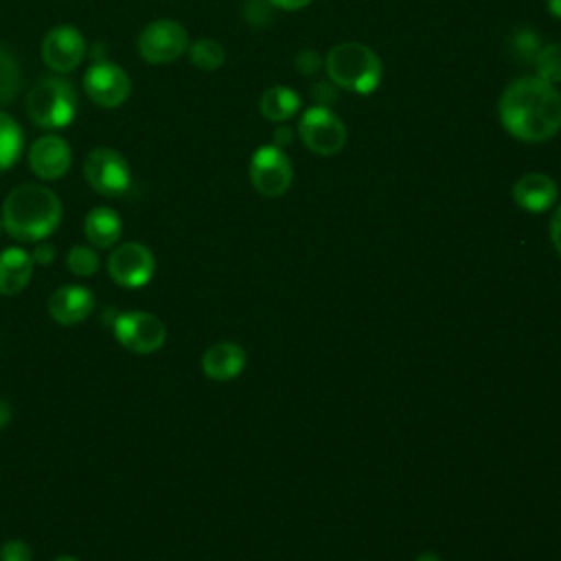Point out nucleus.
<instances>
[{
	"label": "nucleus",
	"instance_id": "obj_1",
	"mask_svg": "<svg viewBox=\"0 0 561 561\" xmlns=\"http://www.w3.org/2000/svg\"><path fill=\"white\" fill-rule=\"evenodd\" d=\"M497 114L513 138L546 142L561 129V92L539 77H519L504 88Z\"/></svg>",
	"mask_w": 561,
	"mask_h": 561
},
{
	"label": "nucleus",
	"instance_id": "obj_2",
	"mask_svg": "<svg viewBox=\"0 0 561 561\" xmlns=\"http://www.w3.org/2000/svg\"><path fill=\"white\" fill-rule=\"evenodd\" d=\"M61 221L59 197L42 184L15 186L2 204V228L18 241H44Z\"/></svg>",
	"mask_w": 561,
	"mask_h": 561
},
{
	"label": "nucleus",
	"instance_id": "obj_3",
	"mask_svg": "<svg viewBox=\"0 0 561 561\" xmlns=\"http://www.w3.org/2000/svg\"><path fill=\"white\" fill-rule=\"evenodd\" d=\"M329 81L355 94H370L381 83V59L373 48L359 42H342L324 59Z\"/></svg>",
	"mask_w": 561,
	"mask_h": 561
},
{
	"label": "nucleus",
	"instance_id": "obj_4",
	"mask_svg": "<svg viewBox=\"0 0 561 561\" xmlns=\"http://www.w3.org/2000/svg\"><path fill=\"white\" fill-rule=\"evenodd\" d=\"M28 118L44 129H61L75 121L77 92L59 77H42L26 96Z\"/></svg>",
	"mask_w": 561,
	"mask_h": 561
},
{
	"label": "nucleus",
	"instance_id": "obj_5",
	"mask_svg": "<svg viewBox=\"0 0 561 561\" xmlns=\"http://www.w3.org/2000/svg\"><path fill=\"white\" fill-rule=\"evenodd\" d=\"M110 324H112L116 342L138 355L156 353L158 348H162V344L167 340L164 322L149 311L114 313Z\"/></svg>",
	"mask_w": 561,
	"mask_h": 561
},
{
	"label": "nucleus",
	"instance_id": "obj_6",
	"mask_svg": "<svg viewBox=\"0 0 561 561\" xmlns=\"http://www.w3.org/2000/svg\"><path fill=\"white\" fill-rule=\"evenodd\" d=\"M298 136L309 151L318 156H335L346 145V125L331 107L313 105L302 112Z\"/></svg>",
	"mask_w": 561,
	"mask_h": 561
},
{
	"label": "nucleus",
	"instance_id": "obj_7",
	"mask_svg": "<svg viewBox=\"0 0 561 561\" xmlns=\"http://www.w3.org/2000/svg\"><path fill=\"white\" fill-rule=\"evenodd\" d=\"M85 182L105 197H118L131 186V171L123 153L112 147H96L83 160Z\"/></svg>",
	"mask_w": 561,
	"mask_h": 561
},
{
	"label": "nucleus",
	"instance_id": "obj_8",
	"mask_svg": "<svg viewBox=\"0 0 561 561\" xmlns=\"http://www.w3.org/2000/svg\"><path fill=\"white\" fill-rule=\"evenodd\" d=\"M250 182L263 197H280L294 180V167L276 145L259 147L250 158Z\"/></svg>",
	"mask_w": 561,
	"mask_h": 561
},
{
	"label": "nucleus",
	"instance_id": "obj_9",
	"mask_svg": "<svg viewBox=\"0 0 561 561\" xmlns=\"http://www.w3.org/2000/svg\"><path fill=\"white\" fill-rule=\"evenodd\" d=\"M188 48V33L175 20H153L138 35V55L149 64H169Z\"/></svg>",
	"mask_w": 561,
	"mask_h": 561
},
{
	"label": "nucleus",
	"instance_id": "obj_10",
	"mask_svg": "<svg viewBox=\"0 0 561 561\" xmlns=\"http://www.w3.org/2000/svg\"><path fill=\"white\" fill-rule=\"evenodd\" d=\"M107 272L116 285L136 289L151 280L156 272V259L147 245L138 241H125L112 250L107 259Z\"/></svg>",
	"mask_w": 561,
	"mask_h": 561
},
{
	"label": "nucleus",
	"instance_id": "obj_11",
	"mask_svg": "<svg viewBox=\"0 0 561 561\" xmlns=\"http://www.w3.org/2000/svg\"><path fill=\"white\" fill-rule=\"evenodd\" d=\"M83 90L96 105L112 110L127 101L131 81L121 66L112 61H96L83 75Z\"/></svg>",
	"mask_w": 561,
	"mask_h": 561
},
{
	"label": "nucleus",
	"instance_id": "obj_12",
	"mask_svg": "<svg viewBox=\"0 0 561 561\" xmlns=\"http://www.w3.org/2000/svg\"><path fill=\"white\" fill-rule=\"evenodd\" d=\"M83 55H85V39L79 33V28L70 24L50 28L42 42L44 64L55 72L75 70L81 64Z\"/></svg>",
	"mask_w": 561,
	"mask_h": 561
},
{
	"label": "nucleus",
	"instance_id": "obj_13",
	"mask_svg": "<svg viewBox=\"0 0 561 561\" xmlns=\"http://www.w3.org/2000/svg\"><path fill=\"white\" fill-rule=\"evenodd\" d=\"M72 162L70 145L55 134L37 138L28 149V167L42 180H59L66 175Z\"/></svg>",
	"mask_w": 561,
	"mask_h": 561
},
{
	"label": "nucleus",
	"instance_id": "obj_14",
	"mask_svg": "<svg viewBox=\"0 0 561 561\" xmlns=\"http://www.w3.org/2000/svg\"><path fill=\"white\" fill-rule=\"evenodd\" d=\"M94 309V296L83 285H61L48 298V313L61 327L83 322Z\"/></svg>",
	"mask_w": 561,
	"mask_h": 561
},
{
	"label": "nucleus",
	"instance_id": "obj_15",
	"mask_svg": "<svg viewBox=\"0 0 561 561\" xmlns=\"http://www.w3.org/2000/svg\"><path fill=\"white\" fill-rule=\"evenodd\" d=\"M245 368V351L237 342H215L202 355V370L213 381H230Z\"/></svg>",
	"mask_w": 561,
	"mask_h": 561
},
{
	"label": "nucleus",
	"instance_id": "obj_16",
	"mask_svg": "<svg viewBox=\"0 0 561 561\" xmlns=\"http://www.w3.org/2000/svg\"><path fill=\"white\" fill-rule=\"evenodd\" d=\"M513 202L528 213H543L557 199V182L546 173H526L513 184Z\"/></svg>",
	"mask_w": 561,
	"mask_h": 561
},
{
	"label": "nucleus",
	"instance_id": "obj_17",
	"mask_svg": "<svg viewBox=\"0 0 561 561\" xmlns=\"http://www.w3.org/2000/svg\"><path fill=\"white\" fill-rule=\"evenodd\" d=\"M33 256L22 248H4L0 252V294L15 296L26 289L33 276Z\"/></svg>",
	"mask_w": 561,
	"mask_h": 561
},
{
	"label": "nucleus",
	"instance_id": "obj_18",
	"mask_svg": "<svg viewBox=\"0 0 561 561\" xmlns=\"http://www.w3.org/2000/svg\"><path fill=\"white\" fill-rule=\"evenodd\" d=\"M123 232V221L118 213L110 206L92 208L83 219V234L94 248H112L118 243Z\"/></svg>",
	"mask_w": 561,
	"mask_h": 561
},
{
	"label": "nucleus",
	"instance_id": "obj_19",
	"mask_svg": "<svg viewBox=\"0 0 561 561\" xmlns=\"http://www.w3.org/2000/svg\"><path fill=\"white\" fill-rule=\"evenodd\" d=\"M261 114L272 123H285L300 110V94L287 85H272L261 96Z\"/></svg>",
	"mask_w": 561,
	"mask_h": 561
},
{
	"label": "nucleus",
	"instance_id": "obj_20",
	"mask_svg": "<svg viewBox=\"0 0 561 561\" xmlns=\"http://www.w3.org/2000/svg\"><path fill=\"white\" fill-rule=\"evenodd\" d=\"M22 138L20 125L7 112H0V173L11 169L20 158L24 145Z\"/></svg>",
	"mask_w": 561,
	"mask_h": 561
},
{
	"label": "nucleus",
	"instance_id": "obj_21",
	"mask_svg": "<svg viewBox=\"0 0 561 561\" xmlns=\"http://www.w3.org/2000/svg\"><path fill=\"white\" fill-rule=\"evenodd\" d=\"M186 53L191 64L204 72H213L226 61L224 46L213 37H197L193 44H188Z\"/></svg>",
	"mask_w": 561,
	"mask_h": 561
},
{
	"label": "nucleus",
	"instance_id": "obj_22",
	"mask_svg": "<svg viewBox=\"0 0 561 561\" xmlns=\"http://www.w3.org/2000/svg\"><path fill=\"white\" fill-rule=\"evenodd\" d=\"M535 77L548 83H561V44H543L533 59Z\"/></svg>",
	"mask_w": 561,
	"mask_h": 561
},
{
	"label": "nucleus",
	"instance_id": "obj_23",
	"mask_svg": "<svg viewBox=\"0 0 561 561\" xmlns=\"http://www.w3.org/2000/svg\"><path fill=\"white\" fill-rule=\"evenodd\" d=\"M22 85V72L15 61V57L0 48V103L13 101V96L20 92Z\"/></svg>",
	"mask_w": 561,
	"mask_h": 561
},
{
	"label": "nucleus",
	"instance_id": "obj_24",
	"mask_svg": "<svg viewBox=\"0 0 561 561\" xmlns=\"http://www.w3.org/2000/svg\"><path fill=\"white\" fill-rule=\"evenodd\" d=\"M66 263L77 276H92L99 272V254L90 245H72L66 254Z\"/></svg>",
	"mask_w": 561,
	"mask_h": 561
},
{
	"label": "nucleus",
	"instance_id": "obj_25",
	"mask_svg": "<svg viewBox=\"0 0 561 561\" xmlns=\"http://www.w3.org/2000/svg\"><path fill=\"white\" fill-rule=\"evenodd\" d=\"M541 46H543L541 44V35L537 31H533V28H519L511 37V50L522 61H530L533 64V59H535V55L539 53Z\"/></svg>",
	"mask_w": 561,
	"mask_h": 561
},
{
	"label": "nucleus",
	"instance_id": "obj_26",
	"mask_svg": "<svg viewBox=\"0 0 561 561\" xmlns=\"http://www.w3.org/2000/svg\"><path fill=\"white\" fill-rule=\"evenodd\" d=\"M0 561H33V550L22 539H9L0 548Z\"/></svg>",
	"mask_w": 561,
	"mask_h": 561
},
{
	"label": "nucleus",
	"instance_id": "obj_27",
	"mask_svg": "<svg viewBox=\"0 0 561 561\" xmlns=\"http://www.w3.org/2000/svg\"><path fill=\"white\" fill-rule=\"evenodd\" d=\"M294 66H296V70H298L300 75H313V72L320 70L322 57H320L313 48H305V50H300V53L296 55Z\"/></svg>",
	"mask_w": 561,
	"mask_h": 561
},
{
	"label": "nucleus",
	"instance_id": "obj_28",
	"mask_svg": "<svg viewBox=\"0 0 561 561\" xmlns=\"http://www.w3.org/2000/svg\"><path fill=\"white\" fill-rule=\"evenodd\" d=\"M335 88H337V85H335V83H331V81H318V83H313V88H311V96H313L316 105L329 107L331 103H335V99H337Z\"/></svg>",
	"mask_w": 561,
	"mask_h": 561
},
{
	"label": "nucleus",
	"instance_id": "obj_29",
	"mask_svg": "<svg viewBox=\"0 0 561 561\" xmlns=\"http://www.w3.org/2000/svg\"><path fill=\"white\" fill-rule=\"evenodd\" d=\"M31 256H33V263L37 265H50L55 261V248L46 241H37Z\"/></svg>",
	"mask_w": 561,
	"mask_h": 561
},
{
	"label": "nucleus",
	"instance_id": "obj_30",
	"mask_svg": "<svg viewBox=\"0 0 561 561\" xmlns=\"http://www.w3.org/2000/svg\"><path fill=\"white\" fill-rule=\"evenodd\" d=\"M550 239H552L554 250L561 254V204L557 206V210L550 219Z\"/></svg>",
	"mask_w": 561,
	"mask_h": 561
},
{
	"label": "nucleus",
	"instance_id": "obj_31",
	"mask_svg": "<svg viewBox=\"0 0 561 561\" xmlns=\"http://www.w3.org/2000/svg\"><path fill=\"white\" fill-rule=\"evenodd\" d=\"M291 138H294V131H291L289 125H285V123H280V125L274 129V145H276V147L289 145Z\"/></svg>",
	"mask_w": 561,
	"mask_h": 561
},
{
	"label": "nucleus",
	"instance_id": "obj_32",
	"mask_svg": "<svg viewBox=\"0 0 561 561\" xmlns=\"http://www.w3.org/2000/svg\"><path fill=\"white\" fill-rule=\"evenodd\" d=\"M272 7L283 9V11H298L302 7H307L311 0H267Z\"/></svg>",
	"mask_w": 561,
	"mask_h": 561
},
{
	"label": "nucleus",
	"instance_id": "obj_33",
	"mask_svg": "<svg viewBox=\"0 0 561 561\" xmlns=\"http://www.w3.org/2000/svg\"><path fill=\"white\" fill-rule=\"evenodd\" d=\"M9 421H11V405H9L7 399L0 397V430L7 427Z\"/></svg>",
	"mask_w": 561,
	"mask_h": 561
},
{
	"label": "nucleus",
	"instance_id": "obj_34",
	"mask_svg": "<svg viewBox=\"0 0 561 561\" xmlns=\"http://www.w3.org/2000/svg\"><path fill=\"white\" fill-rule=\"evenodd\" d=\"M548 11H550L557 20H561V0H548Z\"/></svg>",
	"mask_w": 561,
	"mask_h": 561
},
{
	"label": "nucleus",
	"instance_id": "obj_35",
	"mask_svg": "<svg viewBox=\"0 0 561 561\" xmlns=\"http://www.w3.org/2000/svg\"><path fill=\"white\" fill-rule=\"evenodd\" d=\"M414 561H443V559H440L436 552H427V550H425V552H421Z\"/></svg>",
	"mask_w": 561,
	"mask_h": 561
},
{
	"label": "nucleus",
	"instance_id": "obj_36",
	"mask_svg": "<svg viewBox=\"0 0 561 561\" xmlns=\"http://www.w3.org/2000/svg\"><path fill=\"white\" fill-rule=\"evenodd\" d=\"M53 561H79L77 557H70V554H61V557H57V559H53Z\"/></svg>",
	"mask_w": 561,
	"mask_h": 561
},
{
	"label": "nucleus",
	"instance_id": "obj_37",
	"mask_svg": "<svg viewBox=\"0 0 561 561\" xmlns=\"http://www.w3.org/2000/svg\"><path fill=\"white\" fill-rule=\"evenodd\" d=\"M0 230H2V217H0Z\"/></svg>",
	"mask_w": 561,
	"mask_h": 561
}]
</instances>
